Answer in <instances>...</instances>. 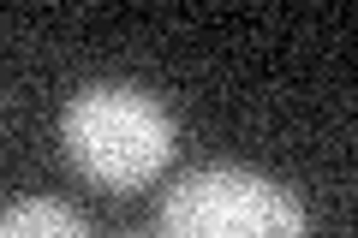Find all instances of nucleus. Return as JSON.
Here are the masks:
<instances>
[{
    "mask_svg": "<svg viewBox=\"0 0 358 238\" xmlns=\"http://www.w3.org/2000/svg\"><path fill=\"white\" fill-rule=\"evenodd\" d=\"M66 161L102 191H143L179 149L173 113L138 84H84L60 113Z\"/></svg>",
    "mask_w": 358,
    "mask_h": 238,
    "instance_id": "f257e3e1",
    "label": "nucleus"
},
{
    "mask_svg": "<svg viewBox=\"0 0 358 238\" xmlns=\"http://www.w3.org/2000/svg\"><path fill=\"white\" fill-rule=\"evenodd\" d=\"M305 226L299 191L251 167H197L155 209V238H305Z\"/></svg>",
    "mask_w": 358,
    "mask_h": 238,
    "instance_id": "f03ea898",
    "label": "nucleus"
},
{
    "mask_svg": "<svg viewBox=\"0 0 358 238\" xmlns=\"http://www.w3.org/2000/svg\"><path fill=\"white\" fill-rule=\"evenodd\" d=\"M0 238H90V221L60 197H24L0 214Z\"/></svg>",
    "mask_w": 358,
    "mask_h": 238,
    "instance_id": "7ed1b4c3",
    "label": "nucleus"
},
{
    "mask_svg": "<svg viewBox=\"0 0 358 238\" xmlns=\"http://www.w3.org/2000/svg\"><path fill=\"white\" fill-rule=\"evenodd\" d=\"M120 238H155V232H120Z\"/></svg>",
    "mask_w": 358,
    "mask_h": 238,
    "instance_id": "20e7f679",
    "label": "nucleus"
}]
</instances>
